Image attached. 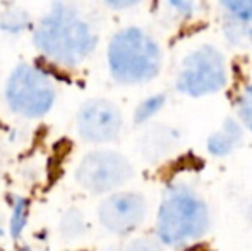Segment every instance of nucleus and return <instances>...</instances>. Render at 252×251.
Instances as JSON below:
<instances>
[{
  "mask_svg": "<svg viewBox=\"0 0 252 251\" xmlns=\"http://www.w3.org/2000/svg\"><path fill=\"white\" fill-rule=\"evenodd\" d=\"M184 146V133L177 126L153 122L137 140V150L148 164H159L179 153Z\"/></svg>",
  "mask_w": 252,
  "mask_h": 251,
  "instance_id": "nucleus-9",
  "label": "nucleus"
},
{
  "mask_svg": "<svg viewBox=\"0 0 252 251\" xmlns=\"http://www.w3.org/2000/svg\"><path fill=\"white\" fill-rule=\"evenodd\" d=\"M213 225L211 207L206 196L187 181L166 184L155 217V236L172 250L201 243Z\"/></svg>",
  "mask_w": 252,
  "mask_h": 251,
  "instance_id": "nucleus-1",
  "label": "nucleus"
},
{
  "mask_svg": "<svg viewBox=\"0 0 252 251\" xmlns=\"http://www.w3.org/2000/svg\"><path fill=\"white\" fill-rule=\"evenodd\" d=\"M122 251H168L156 236H137L130 239Z\"/></svg>",
  "mask_w": 252,
  "mask_h": 251,
  "instance_id": "nucleus-19",
  "label": "nucleus"
},
{
  "mask_svg": "<svg viewBox=\"0 0 252 251\" xmlns=\"http://www.w3.org/2000/svg\"><path fill=\"white\" fill-rule=\"evenodd\" d=\"M235 117L242 122L246 131L252 133V81L244 86V90L239 93L235 102Z\"/></svg>",
  "mask_w": 252,
  "mask_h": 251,
  "instance_id": "nucleus-18",
  "label": "nucleus"
},
{
  "mask_svg": "<svg viewBox=\"0 0 252 251\" xmlns=\"http://www.w3.org/2000/svg\"><path fill=\"white\" fill-rule=\"evenodd\" d=\"M218 9L221 16L252 24V0H225L218 3Z\"/></svg>",
  "mask_w": 252,
  "mask_h": 251,
  "instance_id": "nucleus-16",
  "label": "nucleus"
},
{
  "mask_svg": "<svg viewBox=\"0 0 252 251\" xmlns=\"http://www.w3.org/2000/svg\"><path fill=\"white\" fill-rule=\"evenodd\" d=\"M166 102H168V95L166 93H153L141 100L137 107L134 108L132 122L136 126H150L153 124V119L165 108Z\"/></svg>",
  "mask_w": 252,
  "mask_h": 251,
  "instance_id": "nucleus-14",
  "label": "nucleus"
},
{
  "mask_svg": "<svg viewBox=\"0 0 252 251\" xmlns=\"http://www.w3.org/2000/svg\"><path fill=\"white\" fill-rule=\"evenodd\" d=\"M98 222L106 232L130 236L139 231L150 215V201L141 191H117L98 205Z\"/></svg>",
  "mask_w": 252,
  "mask_h": 251,
  "instance_id": "nucleus-7",
  "label": "nucleus"
},
{
  "mask_svg": "<svg viewBox=\"0 0 252 251\" xmlns=\"http://www.w3.org/2000/svg\"><path fill=\"white\" fill-rule=\"evenodd\" d=\"M33 28L30 12L19 5H7L0 10V31L7 35H21Z\"/></svg>",
  "mask_w": 252,
  "mask_h": 251,
  "instance_id": "nucleus-12",
  "label": "nucleus"
},
{
  "mask_svg": "<svg viewBox=\"0 0 252 251\" xmlns=\"http://www.w3.org/2000/svg\"><path fill=\"white\" fill-rule=\"evenodd\" d=\"M33 45L53 62L77 67L96 50L98 33L77 5L53 2L33 28Z\"/></svg>",
  "mask_w": 252,
  "mask_h": 251,
  "instance_id": "nucleus-2",
  "label": "nucleus"
},
{
  "mask_svg": "<svg viewBox=\"0 0 252 251\" xmlns=\"http://www.w3.org/2000/svg\"><path fill=\"white\" fill-rule=\"evenodd\" d=\"M163 7L170 14V17L175 19L177 23H186V21L194 19L197 16V12L201 9V3L187 2V0H172V2L163 3Z\"/></svg>",
  "mask_w": 252,
  "mask_h": 251,
  "instance_id": "nucleus-17",
  "label": "nucleus"
},
{
  "mask_svg": "<svg viewBox=\"0 0 252 251\" xmlns=\"http://www.w3.org/2000/svg\"><path fill=\"white\" fill-rule=\"evenodd\" d=\"M106 7L110 9H115V10H122V9H132V7H137L139 2H134V0H127V2H122V0H113V2H105Z\"/></svg>",
  "mask_w": 252,
  "mask_h": 251,
  "instance_id": "nucleus-20",
  "label": "nucleus"
},
{
  "mask_svg": "<svg viewBox=\"0 0 252 251\" xmlns=\"http://www.w3.org/2000/svg\"><path fill=\"white\" fill-rule=\"evenodd\" d=\"M246 140V127L237 117H226L206 138V151L215 158H226L239 151Z\"/></svg>",
  "mask_w": 252,
  "mask_h": 251,
  "instance_id": "nucleus-10",
  "label": "nucleus"
},
{
  "mask_svg": "<svg viewBox=\"0 0 252 251\" xmlns=\"http://www.w3.org/2000/svg\"><path fill=\"white\" fill-rule=\"evenodd\" d=\"M163 66L165 52L161 43L146 28H120L106 45V67L117 84H148L161 74Z\"/></svg>",
  "mask_w": 252,
  "mask_h": 251,
  "instance_id": "nucleus-3",
  "label": "nucleus"
},
{
  "mask_svg": "<svg viewBox=\"0 0 252 251\" xmlns=\"http://www.w3.org/2000/svg\"><path fill=\"white\" fill-rule=\"evenodd\" d=\"M76 129L86 143H113L124 131L122 108L108 98H90L77 110Z\"/></svg>",
  "mask_w": 252,
  "mask_h": 251,
  "instance_id": "nucleus-8",
  "label": "nucleus"
},
{
  "mask_svg": "<svg viewBox=\"0 0 252 251\" xmlns=\"http://www.w3.org/2000/svg\"><path fill=\"white\" fill-rule=\"evenodd\" d=\"M30 210H31V203L28 198H24V196L12 198L7 232H9L14 241H17V239L23 236L24 229H26V225H28V220H30Z\"/></svg>",
  "mask_w": 252,
  "mask_h": 251,
  "instance_id": "nucleus-15",
  "label": "nucleus"
},
{
  "mask_svg": "<svg viewBox=\"0 0 252 251\" xmlns=\"http://www.w3.org/2000/svg\"><path fill=\"white\" fill-rule=\"evenodd\" d=\"M221 35L230 47L237 50L252 48V24L221 16Z\"/></svg>",
  "mask_w": 252,
  "mask_h": 251,
  "instance_id": "nucleus-11",
  "label": "nucleus"
},
{
  "mask_svg": "<svg viewBox=\"0 0 252 251\" xmlns=\"http://www.w3.org/2000/svg\"><path fill=\"white\" fill-rule=\"evenodd\" d=\"M19 251H33V248H31V246H23Z\"/></svg>",
  "mask_w": 252,
  "mask_h": 251,
  "instance_id": "nucleus-21",
  "label": "nucleus"
},
{
  "mask_svg": "<svg viewBox=\"0 0 252 251\" xmlns=\"http://www.w3.org/2000/svg\"><path fill=\"white\" fill-rule=\"evenodd\" d=\"M230 61L216 43L201 41L184 54L175 69L173 88L189 98H204L230 84Z\"/></svg>",
  "mask_w": 252,
  "mask_h": 251,
  "instance_id": "nucleus-4",
  "label": "nucleus"
},
{
  "mask_svg": "<svg viewBox=\"0 0 252 251\" xmlns=\"http://www.w3.org/2000/svg\"><path fill=\"white\" fill-rule=\"evenodd\" d=\"M88 220L79 208H69L62 214L59 222V232L65 241H77L88 234Z\"/></svg>",
  "mask_w": 252,
  "mask_h": 251,
  "instance_id": "nucleus-13",
  "label": "nucleus"
},
{
  "mask_svg": "<svg viewBox=\"0 0 252 251\" xmlns=\"http://www.w3.org/2000/svg\"><path fill=\"white\" fill-rule=\"evenodd\" d=\"M136 169L129 157L112 148H98L88 151L74 171V179L84 191L91 194L108 196L122 191L132 181Z\"/></svg>",
  "mask_w": 252,
  "mask_h": 251,
  "instance_id": "nucleus-6",
  "label": "nucleus"
},
{
  "mask_svg": "<svg viewBox=\"0 0 252 251\" xmlns=\"http://www.w3.org/2000/svg\"><path fill=\"white\" fill-rule=\"evenodd\" d=\"M3 97L14 114L26 119H40L55 105L57 88L50 74L40 66L19 64L7 77Z\"/></svg>",
  "mask_w": 252,
  "mask_h": 251,
  "instance_id": "nucleus-5",
  "label": "nucleus"
}]
</instances>
